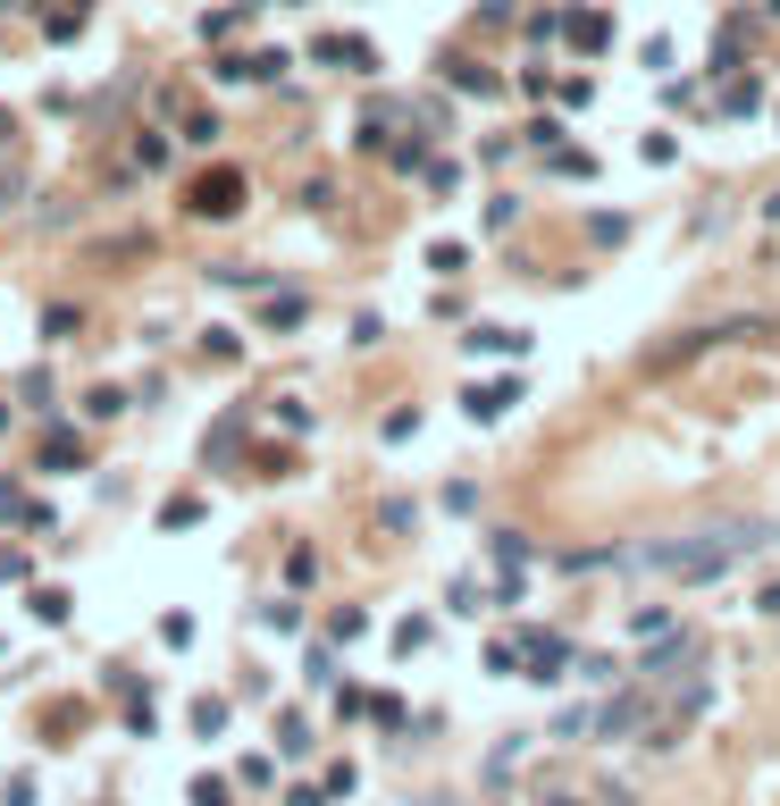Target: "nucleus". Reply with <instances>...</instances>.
I'll list each match as a JSON object with an SVG mask.
<instances>
[{
    "instance_id": "nucleus-2",
    "label": "nucleus",
    "mask_w": 780,
    "mask_h": 806,
    "mask_svg": "<svg viewBox=\"0 0 780 806\" xmlns=\"http://www.w3.org/2000/svg\"><path fill=\"white\" fill-rule=\"evenodd\" d=\"M763 614H780V580H772V588H763Z\"/></svg>"
},
{
    "instance_id": "nucleus-1",
    "label": "nucleus",
    "mask_w": 780,
    "mask_h": 806,
    "mask_svg": "<svg viewBox=\"0 0 780 806\" xmlns=\"http://www.w3.org/2000/svg\"><path fill=\"white\" fill-rule=\"evenodd\" d=\"M193 211H210V219H227L235 211V177H210L202 193H193Z\"/></svg>"
}]
</instances>
